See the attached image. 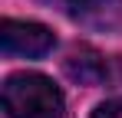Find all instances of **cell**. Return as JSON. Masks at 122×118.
<instances>
[{
    "label": "cell",
    "instance_id": "5",
    "mask_svg": "<svg viewBox=\"0 0 122 118\" xmlns=\"http://www.w3.org/2000/svg\"><path fill=\"white\" fill-rule=\"evenodd\" d=\"M92 118H122V98H109L92 112Z\"/></svg>",
    "mask_w": 122,
    "mask_h": 118
},
{
    "label": "cell",
    "instance_id": "2",
    "mask_svg": "<svg viewBox=\"0 0 122 118\" xmlns=\"http://www.w3.org/2000/svg\"><path fill=\"white\" fill-rule=\"evenodd\" d=\"M0 43L7 53L13 56H46L53 49V33L40 23H26V20H3L0 26Z\"/></svg>",
    "mask_w": 122,
    "mask_h": 118
},
{
    "label": "cell",
    "instance_id": "4",
    "mask_svg": "<svg viewBox=\"0 0 122 118\" xmlns=\"http://www.w3.org/2000/svg\"><path fill=\"white\" fill-rule=\"evenodd\" d=\"M66 76L79 85H99L106 79V59L92 49H76L66 59Z\"/></svg>",
    "mask_w": 122,
    "mask_h": 118
},
{
    "label": "cell",
    "instance_id": "3",
    "mask_svg": "<svg viewBox=\"0 0 122 118\" xmlns=\"http://www.w3.org/2000/svg\"><path fill=\"white\" fill-rule=\"evenodd\" d=\"M50 7H56L60 13L82 23H109V20L119 17L122 0H43Z\"/></svg>",
    "mask_w": 122,
    "mask_h": 118
},
{
    "label": "cell",
    "instance_id": "1",
    "mask_svg": "<svg viewBox=\"0 0 122 118\" xmlns=\"http://www.w3.org/2000/svg\"><path fill=\"white\" fill-rule=\"evenodd\" d=\"M7 118H63L60 89L40 72H17L3 82Z\"/></svg>",
    "mask_w": 122,
    "mask_h": 118
}]
</instances>
